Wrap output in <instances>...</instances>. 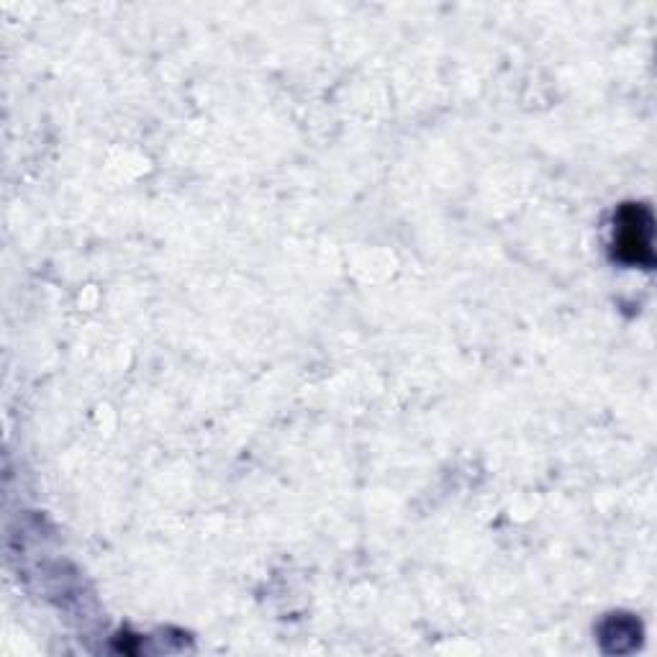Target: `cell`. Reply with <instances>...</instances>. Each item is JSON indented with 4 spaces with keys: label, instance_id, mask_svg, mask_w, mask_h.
Segmentation results:
<instances>
[{
    "label": "cell",
    "instance_id": "cell-1",
    "mask_svg": "<svg viewBox=\"0 0 657 657\" xmlns=\"http://www.w3.org/2000/svg\"><path fill=\"white\" fill-rule=\"evenodd\" d=\"M624 224L619 226V239H616V249L619 255L629 262H640L642 252H650V234L642 237L640 231L650 229V221L640 224V208H629L624 211Z\"/></svg>",
    "mask_w": 657,
    "mask_h": 657
}]
</instances>
